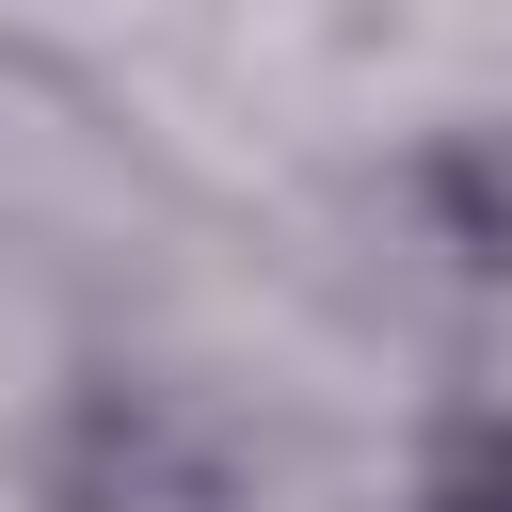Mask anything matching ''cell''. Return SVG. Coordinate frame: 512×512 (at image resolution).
<instances>
[{"label":"cell","instance_id":"3957f363","mask_svg":"<svg viewBox=\"0 0 512 512\" xmlns=\"http://www.w3.org/2000/svg\"><path fill=\"white\" fill-rule=\"evenodd\" d=\"M384 512H512V384L496 400H448L416 448H400V496Z\"/></svg>","mask_w":512,"mask_h":512},{"label":"cell","instance_id":"7a4b0ae2","mask_svg":"<svg viewBox=\"0 0 512 512\" xmlns=\"http://www.w3.org/2000/svg\"><path fill=\"white\" fill-rule=\"evenodd\" d=\"M400 224H416L464 288H512V112H448V128L400 160Z\"/></svg>","mask_w":512,"mask_h":512},{"label":"cell","instance_id":"6da1fadb","mask_svg":"<svg viewBox=\"0 0 512 512\" xmlns=\"http://www.w3.org/2000/svg\"><path fill=\"white\" fill-rule=\"evenodd\" d=\"M256 416L176 352H80L16 416V512H256Z\"/></svg>","mask_w":512,"mask_h":512}]
</instances>
